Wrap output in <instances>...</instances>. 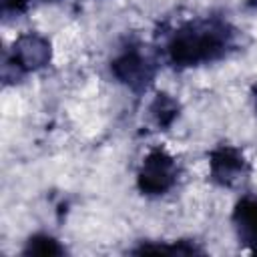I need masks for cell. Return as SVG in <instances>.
Segmentation results:
<instances>
[{
	"label": "cell",
	"mask_w": 257,
	"mask_h": 257,
	"mask_svg": "<svg viewBox=\"0 0 257 257\" xmlns=\"http://www.w3.org/2000/svg\"><path fill=\"white\" fill-rule=\"evenodd\" d=\"M135 253H169V255H191V253H201V249L191 243V241H173L171 245H153V243H143L141 247L135 249Z\"/></svg>",
	"instance_id": "cell-9"
},
{
	"label": "cell",
	"mask_w": 257,
	"mask_h": 257,
	"mask_svg": "<svg viewBox=\"0 0 257 257\" xmlns=\"http://www.w3.org/2000/svg\"><path fill=\"white\" fill-rule=\"evenodd\" d=\"M179 110H181V106H179L177 98H173V96L167 94V92H159V94L153 98L151 106H149L151 118H153V122H155L159 128H169V126L177 120Z\"/></svg>",
	"instance_id": "cell-7"
},
{
	"label": "cell",
	"mask_w": 257,
	"mask_h": 257,
	"mask_svg": "<svg viewBox=\"0 0 257 257\" xmlns=\"http://www.w3.org/2000/svg\"><path fill=\"white\" fill-rule=\"evenodd\" d=\"M52 58V44L38 32H22L10 46L4 62V80H16L24 74L42 70Z\"/></svg>",
	"instance_id": "cell-2"
},
{
	"label": "cell",
	"mask_w": 257,
	"mask_h": 257,
	"mask_svg": "<svg viewBox=\"0 0 257 257\" xmlns=\"http://www.w3.org/2000/svg\"><path fill=\"white\" fill-rule=\"evenodd\" d=\"M110 72L133 92H143L155 78V64L139 46H126L112 58Z\"/></svg>",
	"instance_id": "cell-4"
},
{
	"label": "cell",
	"mask_w": 257,
	"mask_h": 257,
	"mask_svg": "<svg viewBox=\"0 0 257 257\" xmlns=\"http://www.w3.org/2000/svg\"><path fill=\"white\" fill-rule=\"evenodd\" d=\"M30 6V0H2V12L4 16H18L26 12Z\"/></svg>",
	"instance_id": "cell-10"
},
{
	"label": "cell",
	"mask_w": 257,
	"mask_h": 257,
	"mask_svg": "<svg viewBox=\"0 0 257 257\" xmlns=\"http://www.w3.org/2000/svg\"><path fill=\"white\" fill-rule=\"evenodd\" d=\"M179 177L177 161L171 153L157 147L151 149L137 171V189L147 197H161L167 195L175 185Z\"/></svg>",
	"instance_id": "cell-3"
},
{
	"label": "cell",
	"mask_w": 257,
	"mask_h": 257,
	"mask_svg": "<svg viewBox=\"0 0 257 257\" xmlns=\"http://www.w3.org/2000/svg\"><path fill=\"white\" fill-rule=\"evenodd\" d=\"M249 161L233 145H219L209 153V175L219 187H239L249 177Z\"/></svg>",
	"instance_id": "cell-5"
},
{
	"label": "cell",
	"mask_w": 257,
	"mask_h": 257,
	"mask_svg": "<svg viewBox=\"0 0 257 257\" xmlns=\"http://www.w3.org/2000/svg\"><path fill=\"white\" fill-rule=\"evenodd\" d=\"M239 243L257 251V195H243L231 215Z\"/></svg>",
	"instance_id": "cell-6"
},
{
	"label": "cell",
	"mask_w": 257,
	"mask_h": 257,
	"mask_svg": "<svg viewBox=\"0 0 257 257\" xmlns=\"http://www.w3.org/2000/svg\"><path fill=\"white\" fill-rule=\"evenodd\" d=\"M235 28L215 16L189 20L167 40V60L175 68H193L227 56L235 46Z\"/></svg>",
	"instance_id": "cell-1"
},
{
	"label": "cell",
	"mask_w": 257,
	"mask_h": 257,
	"mask_svg": "<svg viewBox=\"0 0 257 257\" xmlns=\"http://www.w3.org/2000/svg\"><path fill=\"white\" fill-rule=\"evenodd\" d=\"M66 249L64 245L48 235V233H34L26 239L24 243V249H22V255H42V257H52V255H64Z\"/></svg>",
	"instance_id": "cell-8"
}]
</instances>
